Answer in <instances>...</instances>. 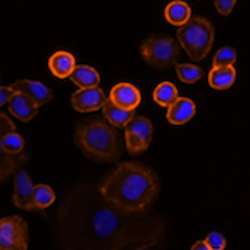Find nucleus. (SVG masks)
I'll use <instances>...</instances> for the list:
<instances>
[{"label": "nucleus", "instance_id": "obj_5", "mask_svg": "<svg viewBox=\"0 0 250 250\" xmlns=\"http://www.w3.org/2000/svg\"><path fill=\"white\" fill-rule=\"evenodd\" d=\"M121 214L122 211L113 208L105 202V205L96 207L92 209L89 216V229L94 233L96 238H104V239H121L127 238V224L124 222Z\"/></svg>", "mask_w": 250, "mask_h": 250}, {"label": "nucleus", "instance_id": "obj_3", "mask_svg": "<svg viewBox=\"0 0 250 250\" xmlns=\"http://www.w3.org/2000/svg\"><path fill=\"white\" fill-rule=\"evenodd\" d=\"M177 39L192 61H200L209 53L214 41V27L207 18L195 16L178 27Z\"/></svg>", "mask_w": 250, "mask_h": 250}, {"label": "nucleus", "instance_id": "obj_12", "mask_svg": "<svg viewBox=\"0 0 250 250\" xmlns=\"http://www.w3.org/2000/svg\"><path fill=\"white\" fill-rule=\"evenodd\" d=\"M195 114V104L188 97H178L174 104L167 106L166 117L172 125H183L191 121Z\"/></svg>", "mask_w": 250, "mask_h": 250}, {"label": "nucleus", "instance_id": "obj_8", "mask_svg": "<svg viewBox=\"0 0 250 250\" xmlns=\"http://www.w3.org/2000/svg\"><path fill=\"white\" fill-rule=\"evenodd\" d=\"M106 100L108 97L105 91L96 86V88H80L75 91L70 97V104L78 113H92L104 108Z\"/></svg>", "mask_w": 250, "mask_h": 250}, {"label": "nucleus", "instance_id": "obj_7", "mask_svg": "<svg viewBox=\"0 0 250 250\" xmlns=\"http://www.w3.org/2000/svg\"><path fill=\"white\" fill-rule=\"evenodd\" d=\"M0 247L3 250H27L28 225L21 216H8L0 221Z\"/></svg>", "mask_w": 250, "mask_h": 250}, {"label": "nucleus", "instance_id": "obj_11", "mask_svg": "<svg viewBox=\"0 0 250 250\" xmlns=\"http://www.w3.org/2000/svg\"><path fill=\"white\" fill-rule=\"evenodd\" d=\"M109 99H111L114 104H117L122 108L127 109H135L141 104V92L135 84L131 83H119L111 88L109 92Z\"/></svg>", "mask_w": 250, "mask_h": 250}, {"label": "nucleus", "instance_id": "obj_21", "mask_svg": "<svg viewBox=\"0 0 250 250\" xmlns=\"http://www.w3.org/2000/svg\"><path fill=\"white\" fill-rule=\"evenodd\" d=\"M175 70H177V75H178L180 80H182L183 83H188V84L199 82L203 75V70L199 66L185 64V62H177Z\"/></svg>", "mask_w": 250, "mask_h": 250}, {"label": "nucleus", "instance_id": "obj_2", "mask_svg": "<svg viewBox=\"0 0 250 250\" xmlns=\"http://www.w3.org/2000/svg\"><path fill=\"white\" fill-rule=\"evenodd\" d=\"M74 141L86 158L97 163L119 161L124 148L114 125L97 117L78 122Z\"/></svg>", "mask_w": 250, "mask_h": 250}, {"label": "nucleus", "instance_id": "obj_13", "mask_svg": "<svg viewBox=\"0 0 250 250\" xmlns=\"http://www.w3.org/2000/svg\"><path fill=\"white\" fill-rule=\"evenodd\" d=\"M11 88L14 91H18V92L27 94V96L33 99L39 106L45 105L47 102L52 100V91L47 88L45 84L39 83V82H33V80H18L16 83L11 84Z\"/></svg>", "mask_w": 250, "mask_h": 250}, {"label": "nucleus", "instance_id": "obj_6", "mask_svg": "<svg viewBox=\"0 0 250 250\" xmlns=\"http://www.w3.org/2000/svg\"><path fill=\"white\" fill-rule=\"evenodd\" d=\"M153 125L144 116H135L125 125V147L131 156L146 152L150 146Z\"/></svg>", "mask_w": 250, "mask_h": 250}, {"label": "nucleus", "instance_id": "obj_23", "mask_svg": "<svg viewBox=\"0 0 250 250\" xmlns=\"http://www.w3.org/2000/svg\"><path fill=\"white\" fill-rule=\"evenodd\" d=\"M55 202V192L50 186L47 185H38L35 186V205L36 211L45 209Z\"/></svg>", "mask_w": 250, "mask_h": 250}, {"label": "nucleus", "instance_id": "obj_9", "mask_svg": "<svg viewBox=\"0 0 250 250\" xmlns=\"http://www.w3.org/2000/svg\"><path fill=\"white\" fill-rule=\"evenodd\" d=\"M13 203L18 208L36 211L35 205V186L23 167H19L14 175V195Z\"/></svg>", "mask_w": 250, "mask_h": 250}, {"label": "nucleus", "instance_id": "obj_27", "mask_svg": "<svg viewBox=\"0 0 250 250\" xmlns=\"http://www.w3.org/2000/svg\"><path fill=\"white\" fill-rule=\"evenodd\" d=\"M16 131V127L13 121L6 116V113H0V135H6V133Z\"/></svg>", "mask_w": 250, "mask_h": 250}, {"label": "nucleus", "instance_id": "obj_4", "mask_svg": "<svg viewBox=\"0 0 250 250\" xmlns=\"http://www.w3.org/2000/svg\"><path fill=\"white\" fill-rule=\"evenodd\" d=\"M141 57L153 69L166 70L177 64L180 57V45L169 35H148L141 45Z\"/></svg>", "mask_w": 250, "mask_h": 250}, {"label": "nucleus", "instance_id": "obj_24", "mask_svg": "<svg viewBox=\"0 0 250 250\" xmlns=\"http://www.w3.org/2000/svg\"><path fill=\"white\" fill-rule=\"evenodd\" d=\"M236 61V50L231 47H222L221 50H217L213 60V67L221 66H233V62Z\"/></svg>", "mask_w": 250, "mask_h": 250}, {"label": "nucleus", "instance_id": "obj_17", "mask_svg": "<svg viewBox=\"0 0 250 250\" xmlns=\"http://www.w3.org/2000/svg\"><path fill=\"white\" fill-rule=\"evenodd\" d=\"M164 18L170 25L182 27L191 19V8L183 0H174L164 10Z\"/></svg>", "mask_w": 250, "mask_h": 250}, {"label": "nucleus", "instance_id": "obj_15", "mask_svg": "<svg viewBox=\"0 0 250 250\" xmlns=\"http://www.w3.org/2000/svg\"><path fill=\"white\" fill-rule=\"evenodd\" d=\"M234 80H236V69L233 66H221V67H213L208 74V83L211 88L224 91L233 86Z\"/></svg>", "mask_w": 250, "mask_h": 250}, {"label": "nucleus", "instance_id": "obj_25", "mask_svg": "<svg viewBox=\"0 0 250 250\" xmlns=\"http://www.w3.org/2000/svg\"><path fill=\"white\" fill-rule=\"evenodd\" d=\"M207 244L209 247V250H222L225 249L227 246V239L222 233H219V231H213V233H209L208 236H207Z\"/></svg>", "mask_w": 250, "mask_h": 250}, {"label": "nucleus", "instance_id": "obj_10", "mask_svg": "<svg viewBox=\"0 0 250 250\" xmlns=\"http://www.w3.org/2000/svg\"><path fill=\"white\" fill-rule=\"evenodd\" d=\"M38 104L36 102L28 97L27 94L23 92H18L11 97V100L8 102V111H10L14 117H18L22 122H28L38 114Z\"/></svg>", "mask_w": 250, "mask_h": 250}, {"label": "nucleus", "instance_id": "obj_26", "mask_svg": "<svg viewBox=\"0 0 250 250\" xmlns=\"http://www.w3.org/2000/svg\"><path fill=\"white\" fill-rule=\"evenodd\" d=\"M234 3H236V0H214L216 10L222 16H229L234 8Z\"/></svg>", "mask_w": 250, "mask_h": 250}, {"label": "nucleus", "instance_id": "obj_28", "mask_svg": "<svg viewBox=\"0 0 250 250\" xmlns=\"http://www.w3.org/2000/svg\"><path fill=\"white\" fill-rule=\"evenodd\" d=\"M14 94H16V91L11 88V86H0V105L8 104Z\"/></svg>", "mask_w": 250, "mask_h": 250}, {"label": "nucleus", "instance_id": "obj_16", "mask_svg": "<svg viewBox=\"0 0 250 250\" xmlns=\"http://www.w3.org/2000/svg\"><path fill=\"white\" fill-rule=\"evenodd\" d=\"M102 111H104V116L105 119L114 125V127H119V128H125V125H127L133 117V109H127V108H122L111 99L106 100V104L102 108Z\"/></svg>", "mask_w": 250, "mask_h": 250}, {"label": "nucleus", "instance_id": "obj_14", "mask_svg": "<svg viewBox=\"0 0 250 250\" xmlns=\"http://www.w3.org/2000/svg\"><path fill=\"white\" fill-rule=\"evenodd\" d=\"M77 67L75 64V57L72 53L66 50H58L55 52L49 58V69L50 72L57 78H67L72 75L74 69Z\"/></svg>", "mask_w": 250, "mask_h": 250}, {"label": "nucleus", "instance_id": "obj_29", "mask_svg": "<svg viewBox=\"0 0 250 250\" xmlns=\"http://www.w3.org/2000/svg\"><path fill=\"white\" fill-rule=\"evenodd\" d=\"M192 250H209V247L207 244V241H197L192 246Z\"/></svg>", "mask_w": 250, "mask_h": 250}, {"label": "nucleus", "instance_id": "obj_18", "mask_svg": "<svg viewBox=\"0 0 250 250\" xmlns=\"http://www.w3.org/2000/svg\"><path fill=\"white\" fill-rule=\"evenodd\" d=\"M69 78L78 88H96V86L100 84V75L97 70L84 64H78Z\"/></svg>", "mask_w": 250, "mask_h": 250}, {"label": "nucleus", "instance_id": "obj_19", "mask_svg": "<svg viewBox=\"0 0 250 250\" xmlns=\"http://www.w3.org/2000/svg\"><path fill=\"white\" fill-rule=\"evenodd\" d=\"M27 161V153H19V155H11L5 150H2V160H0V178L2 182H6L8 178L16 174V170L22 167V164Z\"/></svg>", "mask_w": 250, "mask_h": 250}, {"label": "nucleus", "instance_id": "obj_22", "mask_svg": "<svg viewBox=\"0 0 250 250\" xmlns=\"http://www.w3.org/2000/svg\"><path fill=\"white\" fill-rule=\"evenodd\" d=\"M23 147H25V141L18 131L6 133L2 136V150L11 155H19L23 152Z\"/></svg>", "mask_w": 250, "mask_h": 250}, {"label": "nucleus", "instance_id": "obj_1", "mask_svg": "<svg viewBox=\"0 0 250 250\" xmlns=\"http://www.w3.org/2000/svg\"><path fill=\"white\" fill-rule=\"evenodd\" d=\"M160 192L156 172L143 163L125 161L104 178L100 197L113 208L127 214H139L152 205Z\"/></svg>", "mask_w": 250, "mask_h": 250}, {"label": "nucleus", "instance_id": "obj_20", "mask_svg": "<svg viewBox=\"0 0 250 250\" xmlns=\"http://www.w3.org/2000/svg\"><path fill=\"white\" fill-rule=\"evenodd\" d=\"M178 99V91L170 82H163L153 91V100L160 106H170Z\"/></svg>", "mask_w": 250, "mask_h": 250}]
</instances>
